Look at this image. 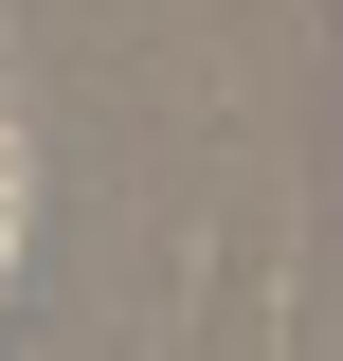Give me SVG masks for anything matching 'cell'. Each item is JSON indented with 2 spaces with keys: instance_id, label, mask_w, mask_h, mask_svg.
<instances>
[{
  "instance_id": "1",
  "label": "cell",
  "mask_w": 343,
  "mask_h": 361,
  "mask_svg": "<svg viewBox=\"0 0 343 361\" xmlns=\"http://www.w3.org/2000/svg\"><path fill=\"white\" fill-rule=\"evenodd\" d=\"M0 235H18V145H0Z\"/></svg>"
}]
</instances>
